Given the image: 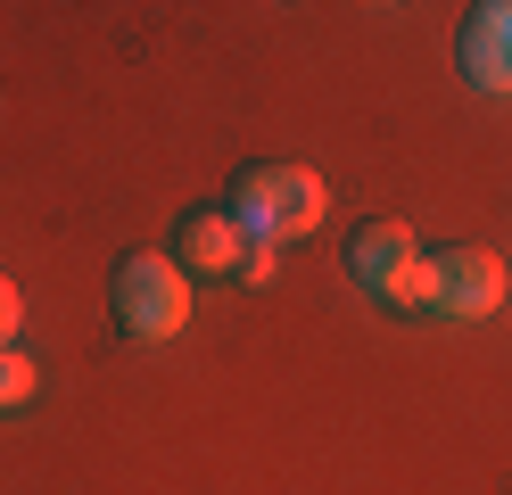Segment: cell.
Returning <instances> with one entry per match:
<instances>
[{
	"instance_id": "obj_4",
	"label": "cell",
	"mask_w": 512,
	"mask_h": 495,
	"mask_svg": "<svg viewBox=\"0 0 512 495\" xmlns=\"http://www.w3.org/2000/svg\"><path fill=\"white\" fill-rule=\"evenodd\" d=\"M422 273H430V314H446V322H479V314H496V306H504V289H512L504 256H496V248H479V240H455V248L422 256Z\"/></svg>"
},
{
	"instance_id": "obj_2",
	"label": "cell",
	"mask_w": 512,
	"mask_h": 495,
	"mask_svg": "<svg viewBox=\"0 0 512 495\" xmlns=\"http://www.w3.org/2000/svg\"><path fill=\"white\" fill-rule=\"evenodd\" d=\"M108 322H116L133 347H166L174 330L190 322V273H182L166 248L116 256V273H108Z\"/></svg>"
},
{
	"instance_id": "obj_9",
	"label": "cell",
	"mask_w": 512,
	"mask_h": 495,
	"mask_svg": "<svg viewBox=\"0 0 512 495\" xmlns=\"http://www.w3.org/2000/svg\"><path fill=\"white\" fill-rule=\"evenodd\" d=\"M240 281H273V248H240Z\"/></svg>"
},
{
	"instance_id": "obj_10",
	"label": "cell",
	"mask_w": 512,
	"mask_h": 495,
	"mask_svg": "<svg viewBox=\"0 0 512 495\" xmlns=\"http://www.w3.org/2000/svg\"><path fill=\"white\" fill-rule=\"evenodd\" d=\"M504 306H512V289H504Z\"/></svg>"
},
{
	"instance_id": "obj_5",
	"label": "cell",
	"mask_w": 512,
	"mask_h": 495,
	"mask_svg": "<svg viewBox=\"0 0 512 495\" xmlns=\"http://www.w3.org/2000/svg\"><path fill=\"white\" fill-rule=\"evenodd\" d=\"M455 66L479 91H512V0H479V9H463Z\"/></svg>"
},
{
	"instance_id": "obj_1",
	"label": "cell",
	"mask_w": 512,
	"mask_h": 495,
	"mask_svg": "<svg viewBox=\"0 0 512 495\" xmlns=\"http://www.w3.org/2000/svg\"><path fill=\"white\" fill-rule=\"evenodd\" d=\"M223 215H232V231H240L248 248H290V240H306V231L331 215V190L298 157H256V165L232 174Z\"/></svg>"
},
{
	"instance_id": "obj_3",
	"label": "cell",
	"mask_w": 512,
	"mask_h": 495,
	"mask_svg": "<svg viewBox=\"0 0 512 495\" xmlns=\"http://www.w3.org/2000/svg\"><path fill=\"white\" fill-rule=\"evenodd\" d=\"M347 281L380 306H405V314H430V273H422V240H413L405 215H364L347 231Z\"/></svg>"
},
{
	"instance_id": "obj_6",
	"label": "cell",
	"mask_w": 512,
	"mask_h": 495,
	"mask_svg": "<svg viewBox=\"0 0 512 495\" xmlns=\"http://www.w3.org/2000/svg\"><path fill=\"white\" fill-rule=\"evenodd\" d=\"M240 231H232V215L223 207H182L174 215V231H166V256L182 264L190 281H215V273H240Z\"/></svg>"
},
{
	"instance_id": "obj_7",
	"label": "cell",
	"mask_w": 512,
	"mask_h": 495,
	"mask_svg": "<svg viewBox=\"0 0 512 495\" xmlns=\"http://www.w3.org/2000/svg\"><path fill=\"white\" fill-rule=\"evenodd\" d=\"M17 405H34V363L17 347H0V413H17Z\"/></svg>"
},
{
	"instance_id": "obj_8",
	"label": "cell",
	"mask_w": 512,
	"mask_h": 495,
	"mask_svg": "<svg viewBox=\"0 0 512 495\" xmlns=\"http://www.w3.org/2000/svg\"><path fill=\"white\" fill-rule=\"evenodd\" d=\"M17 322H25V297H17L9 273H0V347H17Z\"/></svg>"
}]
</instances>
